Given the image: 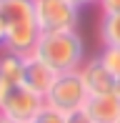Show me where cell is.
Listing matches in <instances>:
<instances>
[{
	"mask_svg": "<svg viewBox=\"0 0 120 123\" xmlns=\"http://www.w3.org/2000/svg\"><path fill=\"white\" fill-rule=\"evenodd\" d=\"M98 35L103 45H120V13H100Z\"/></svg>",
	"mask_w": 120,
	"mask_h": 123,
	"instance_id": "obj_10",
	"label": "cell"
},
{
	"mask_svg": "<svg viewBox=\"0 0 120 123\" xmlns=\"http://www.w3.org/2000/svg\"><path fill=\"white\" fill-rule=\"evenodd\" d=\"M80 78H83L85 88L90 96H105V93H115L118 78L103 65V60L98 55L85 58V63L80 65Z\"/></svg>",
	"mask_w": 120,
	"mask_h": 123,
	"instance_id": "obj_6",
	"label": "cell"
},
{
	"mask_svg": "<svg viewBox=\"0 0 120 123\" xmlns=\"http://www.w3.org/2000/svg\"><path fill=\"white\" fill-rule=\"evenodd\" d=\"M25 70V55L3 50L0 55V86H20Z\"/></svg>",
	"mask_w": 120,
	"mask_h": 123,
	"instance_id": "obj_9",
	"label": "cell"
},
{
	"mask_svg": "<svg viewBox=\"0 0 120 123\" xmlns=\"http://www.w3.org/2000/svg\"><path fill=\"white\" fill-rule=\"evenodd\" d=\"M30 123H68V116L60 113V111H55V108H50V105H45Z\"/></svg>",
	"mask_w": 120,
	"mask_h": 123,
	"instance_id": "obj_12",
	"label": "cell"
},
{
	"mask_svg": "<svg viewBox=\"0 0 120 123\" xmlns=\"http://www.w3.org/2000/svg\"><path fill=\"white\" fill-rule=\"evenodd\" d=\"M0 3H3V0H0Z\"/></svg>",
	"mask_w": 120,
	"mask_h": 123,
	"instance_id": "obj_19",
	"label": "cell"
},
{
	"mask_svg": "<svg viewBox=\"0 0 120 123\" xmlns=\"http://www.w3.org/2000/svg\"><path fill=\"white\" fill-rule=\"evenodd\" d=\"M118 123H120V121H118Z\"/></svg>",
	"mask_w": 120,
	"mask_h": 123,
	"instance_id": "obj_20",
	"label": "cell"
},
{
	"mask_svg": "<svg viewBox=\"0 0 120 123\" xmlns=\"http://www.w3.org/2000/svg\"><path fill=\"white\" fill-rule=\"evenodd\" d=\"M33 55L45 60L55 73L80 70V65L85 63V40H83V35L78 30L40 33Z\"/></svg>",
	"mask_w": 120,
	"mask_h": 123,
	"instance_id": "obj_2",
	"label": "cell"
},
{
	"mask_svg": "<svg viewBox=\"0 0 120 123\" xmlns=\"http://www.w3.org/2000/svg\"><path fill=\"white\" fill-rule=\"evenodd\" d=\"M115 96L120 98V78H118V86H115Z\"/></svg>",
	"mask_w": 120,
	"mask_h": 123,
	"instance_id": "obj_18",
	"label": "cell"
},
{
	"mask_svg": "<svg viewBox=\"0 0 120 123\" xmlns=\"http://www.w3.org/2000/svg\"><path fill=\"white\" fill-rule=\"evenodd\" d=\"M58 73L50 68V65L45 63V60H40L38 55H25V70H23V86H28L30 91L40 93L43 98H45V93L50 91V86L55 83Z\"/></svg>",
	"mask_w": 120,
	"mask_h": 123,
	"instance_id": "obj_7",
	"label": "cell"
},
{
	"mask_svg": "<svg viewBox=\"0 0 120 123\" xmlns=\"http://www.w3.org/2000/svg\"><path fill=\"white\" fill-rule=\"evenodd\" d=\"M88 98L90 93L85 88L83 78H80V70H70V73H58L55 83L45 93V105L68 116L73 111H83Z\"/></svg>",
	"mask_w": 120,
	"mask_h": 123,
	"instance_id": "obj_3",
	"label": "cell"
},
{
	"mask_svg": "<svg viewBox=\"0 0 120 123\" xmlns=\"http://www.w3.org/2000/svg\"><path fill=\"white\" fill-rule=\"evenodd\" d=\"M98 8L100 13H120V0H98Z\"/></svg>",
	"mask_w": 120,
	"mask_h": 123,
	"instance_id": "obj_13",
	"label": "cell"
},
{
	"mask_svg": "<svg viewBox=\"0 0 120 123\" xmlns=\"http://www.w3.org/2000/svg\"><path fill=\"white\" fill-rule=\"evenodd\" d=\"M70 3H75L80 10H83V8H90V5H98V0H70Z\"/></svg>",
	"mask_w": 120,
	"mask_h": 123,
	"instance_id": "obj_16",
	"label": "cell"
},
{
	"mask_svg": "<svg viewBox=\"0 0 120 123\" xmlns=\"http://www.w3.org/2000/svg\"><path fill=\"white\" fill-rule=\"evenodd\" d=\"M0 15L8 25L5 50L30 55L40 38V28H38V18H35V0H3Z\"/></svg>",
	"mask_w": 120,
	"mask_h": 123,
	"instance_id": "obj_1",
	"label": "cell"
},
{
	"mask_svg": "<svg viewBox=\"0 0 120 123\" xmlns=\"http://www.w3.org/2000/svg\"><path fill=\"white\" fill-rule=\"evenodd\" d=\"M5 40H8V25H5L3 15H0V48L5 50Z\"/></svg>",
	"mask_w": 120,
	"mask_h": 123,
	"instance_id": "obj_15",
	"label": "cell"
},
{
	"mask_svg": "<svg viewBox=\"0 0 120 123\" xmlns=\"http://www.w3.org/2000/svg\"><path fill=\"white\" fill-rule=\"evenodd\" d=\"M45 108V98L28 86H0V113L20 123H30Z\"/></svg>",
	"mask_w": 120,
	"mask_h": 123,
	"instance_id": "obj_4",
	"label": "cell"
},
{
	"mask_svg": "<svg viewBox=\"0 0 120 123\" xmlns=\"http://www.w3.org/2000/svg\"><path fill=\"white\" fill-rule=\"evenodd\" d=\"M68 123H93V118L85 111H73V113H68Z\"/></svg>",
	"mask_w": 120,
	"mask_h": 123,
	"instance_id": "obj_14",
	"label": "cell"
},
{
	"mask_svg": "<svg viewBox=\"0 0 120 123\" xmlns=\"http://www.w3.org/2000/svg\"><path fill=\"white\" fill-rule=\"evenodd\" d=\"M0 123H20V121H15V118H10V116H3V113H0Z\"/></svg>",
	"mask_w": 120,
	"mask_h": 123,
	"instance_id": "obj_17",
	"label": "cell"
},
{
	"mask_svg": "<svg viewBox=\"0 0 120 123\" xmlns=\"http://www.w3.org/2000/svg\"><path fill=\"white\" fill-rule=\"evenodd\" d=\"M35 18L40 33L78 30L80 8L70 0H35Z\"/></svg>",
	"mask_w": 120,
	"mask_h": 123,
	"instance_id": "obj_5",
	"label": "cell"
},
{
	"mask_svg": "<svg viewBox=\"0 0 120 123\" xmlns=\"http://www.w3.org/2000/svg\"><path fill=\"white\" fill-rule=\"evenodd\" d=\"M98 58L103 60V65L115 78H120V45H103L100 53H98Z\"/></svg>",
	"mask_w": 120,
	"mask_h": 123,
	"instance_id": "obj_11",
	"label": "cell"
},
{
	"mask_svg": "<svg viewBox=\"0 0 120 123\" xmlns=\"http://www.w3.org/2000/svg\"><path fill=\"white\" fill-rule=\"evenodd\" d=\"M83 111L93 118V123H118L120 121V98L115 93L90 96Z\"/></svg>",
	"mask_w": 120,
	"mask_h": 123,
	"instance_id": "obj_8",
	"label": "cell"
}]
</instances>
